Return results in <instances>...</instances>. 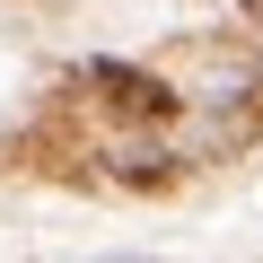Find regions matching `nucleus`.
I'll list each match as a JSON object with an SVG mask.
<instances>
[{"mask_svg":"<svg viewBox=\"0 0 263 263\" xmlns=\"http://www.w3.org/2000/svg\"><path fill=\"white\" fill-rule=\"evenodd\" d=\"M79 79H88V88H97V105H105V114H123V123H167V114L184 105L158 70H132V62H88Z\"/></svg>","mask_w":263,"mask_h":263,"instance_id":"nucleus-1","label":"nucleus"},{"mask_svg":"<svg viewBox=\"0 0 263 263\" xmlns=\"http://www.w3.org/2000/svg\"><path fill=\"white\" fill-rule=\"evenodd\" d=\"M105 263H141V254H105Z\"/></svg>","mask_w":263,"mask_h":263,"instance_id":"nucleus-2","label":"nucleus"}]
</instances>
